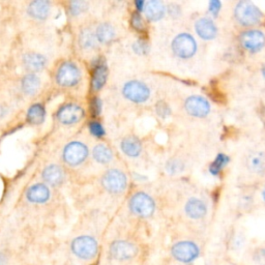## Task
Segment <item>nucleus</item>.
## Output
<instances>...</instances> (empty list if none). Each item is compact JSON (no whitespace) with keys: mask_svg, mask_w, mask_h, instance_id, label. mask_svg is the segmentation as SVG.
<instances>
[{"mask_svg":"<svg viewBox=\"0 0 265 265\" xmlns=\"http://www.w3.org/2000/svg\"><path fill=\"white\" fill-rule=\"evenodd\" d=\"M260 9L251 1H240L235 7V17L237 21L244 26L258 24L262 19Z\"/></svg>","mask_w":265,"mask_h":265,"instance_id":"f257e3e1","label":"nucleus"},{"mask_svg":"<svg viewBox=\"0 0 265 265\" xmlns=\"http://www.w3.org/2000/svg\"><path fill=\"white\" fill-rule=\"evenodd\" d=\"M131 210L139 217L147 218L154 211V202L145 193H137L135 194L130 201Z\"/></svg>","mask_w":265,"mask_h":265,"instance_id":"f03ea898","label":"nucleus"},{"mask_svg":"<svg viewBox=\"0 0 265 265\" xmlns=\"http://www.w3.org/2000/svg\"><path fill=\"white\" fill-rule=\"evenodd\" d=\"M174 53L180 58H190L197 50V45L192 35L188 33H181L174 38L172 43Z\"/></svg>","mask_w":265,"mask_h":265,"instance_id":"7ed1b4c3","label":"nucleus"},{"mask_svg":"<svg viewBox=\"0 0 265 265\" xmlns=\"http://www.w3.org/2000/svg\"><path fill=\"white\" fill-rule=\"evenodd\" d=\"M72 250L78 257L82 259H91L97 253V243L90 236H80L74 239Z\"/></svg>","mask_w":265,"mask_h":265,"instance_id":"20e7f679","label":"nucleus"},{"mask_svg":"<svg viewBox=\"0 0 265 265\" xmlns=\"http://www.w3.org/2000/svg\"><path fill=\"white\" fill-rule=\"evenodd\" d=\"M56 80L57 83L61 86H73L80 80V72L74 63L65 62L58 70Z\"/></svg>","mask_w":265,"mask_h":265,"instance_id":"39448f33","label":"nucleus"},{"mask_svg":"<svg viewBox=\"0 0 265 265\" xmlns=\"http://www.w3.org/2000/svg\"><path fill=\"white\" fill-rule=\"evenodd\" d=\"M149 89L147 86L138 81L127 82L123 87V94L132 102L142 103L149 97Z\"/></svg>","mask_w":265,"mask_h":265,"instance_id":"423d86ee","label":"nucleus"},{"mask_svg":"<svg viewBox=\"0 0 265 265\" xmlns=\"http://www.w3.org/2000/svg\"><path fill=\"white\" fill-rule=\"evenodd\" d=\"M88 154L87 147L80 142H72L68 144L63 152L64 161L71 166H77L81 164Z\"/></svg>","mask_w":265,"mask_h":265,"instance_id":"0eeeda50","label":"nucleus"},{"mask_svg":"<svg viewBox=\"0 0 265 265\" xmlns=\"http://www.w3.org/2000/svg\"><path fill=\"white\" fill-rule=\"evenodd\" d=\"M199 250L197 245L190 241H181L173 245L172 255L180 262H191L197 258Z\"/></svg>","mask_w":265,"mask_h":265,"instance_id":"6e6552de","label":"nucleus"},{"mask_svg":"<svg viewBox=\"0 0 265 265\" xmlns=\"http://www.w3.org/2000/svg\"><path fill=\"white\" fill-rule=\"evenodd\" d=\"M103 184L107 191L111 193H120L126 186V177L121 171L113 169L104 175Z\"/></svg>","mask_w":265,"mask_h":265,"instance_id":"1a4fd4ad","label":"nucleus"},{"mask_svg":"<svg viewBox=\"0 0 265 265\" xmlns=\"http://www.w3.org/2000/svg\"><path fill=\"white\" fill-rule=\"evenodd\" d=\"M84 116V111L81 107L77 105H65L57 113L59 121L63 124H74L80 121Z\"/></svg>","mask_w":265,"mask_h":265,"instance_id":"9d476101","label":"nucleus"},{"mask_svg":"<svg viewBox=\"0 0 265 265\" xmlns=\"http://www.w3.org/2000/svg\"><path fill=\"white\" fill-rule=\"evenodd\" d=\"M185 110L190 115L195 117H204L210 111L208 102L201 96H191L185 101Z\"/></svg>","mask_w":265,"mask_h":265,"instance_id":"9b49d317","label":"nucleus"},{"mask_svg":"<svg viewBox=\"0 0 265 265\" xmlns=\"http://www.w3.org/2000/svg\"><path fill=\"white\" fill-rule=\"evenodd\" d=\"M240 41L242 46L249 51H258L265 44V36L259 30L245 31L241 34Z\"/></svg>","mask_w":265,"mask_h":265,"instance_id":"f8f14e48","label":"nucleus"},{"mask_svg":"<svg viewBox=\"0 0 265 265\" xmlns=\"http://www.w3.org/2000/svg\"><path fill=\"white\" fill-rule=\"evenodd\" d=\"M111 255L118 260L131 259L137 254V248L127 241H115L110 249Z\"/></svg>","mask_w":265,"mask_h":265,"instance_id":"ddd939ff","label":"nucleus"},{"mask_svg":"<svg viewBox=\"0 0 265 265\" xmlns=\"http://www.w3.org/2000/svg\"><path fill=\"white\" fill-rule=\"evenodd\" d=\"M195 28L198 35L203 38V40H212L218 32L217 26H215L213 21H211L208 18L199 19V20L196 22Z\"/></svg>","mask_w":265,"mask_h":265,"instance_id":"4468645a","label":"nucleus"},{"mask_svg":"<svg viewBox=\"0 0 265 265\" xmlns=\"http://www.w3.org/2000/svg\"><path fill=\"white\" fill-rule=\"evenodd\" d=\"M23 62L27 70L31 72H40L46 65V58L37 53H27L23 57Z\"/></svg>","mask_w":265,"mask_h":265,"instance_id":"2eb2a0df","label":"nucleus"},{"mask_svg":"<svg viewBox=\"0 0 265 265\" xmlns=\"http://www.w3.org/2000/svg\"><path fill=\"white\" fill-rule=\"evenodd\" d=\"M49 197H50V192L47 186L42 183L34 184L27 193V198L34 203H44Z\"/></svg>","mask_w":265,"mask_h":265,"instance_id":"dca6fc26","label":"nucleus"},{"mask_svg":"<svg viewBox=\"0 0 265 265\" xmlns=\"http://www.w3.org/2000/svg\"><path fill=\"white\" fill-rule=\"evenodd\" d=\"M185 212L192 219H201L206 213V205L199 199L192 198L185 204Z\"/></svg>","mask_w":265,"mask_h":265,"instance_id":"f3484780","label":"nucleus"},{"mask_svg":"<svg viewBox=\"0 0 265 265\" xmlns=\"http://www.w3.org/2000/svg\"><path fill=\"white\" fill-rule=\"evenodd\" d=\"M145 15L151 21H158L164 17L165 6L159 0H151L145 3Z\"/></svg>","mask_w":265,"mask_h":265,"instance_id":"a211bd4d","label":"nucleus"},{"mask_svg":"<svg viewBox=\"0 0 265 265\" xmlns=\"http://www.w3.org/2000/svg\"><path fill=\"white\" fill-rule=\"evenodd\" d=\"M28 13L35 19H46L50 13V3L44 0L33 1L28 7Z\"/></svg>","mask_w":265,"mask_h":265,"instance_id":"6ab92c4d","label":"nucleus"},{"mask_svg":"<svg viewBox=\"0 0 265 265\" xmlns=\"http://www.w3.org/2000/svg\"><path fill=\"white\" fill-rule=\"evenodd\" d=\"M43 178L45 179V181L52 185L59 184L63 179V172L60 167L56 165L48 166L43 172Z\"/></svg>","mask_w":265,"mask_h":265,"instance_id":"aec40b11","label":"nucleus"},{"mask_svg":"<svg viewBox=\"0 0 265 265\" xmlns=\"http://www.w3.org/2000/svg\"><path fill=\"white\" fill-rule=\"evenodd\" d=\"M121 149L122 151L132 158L138 156L142 150V146L140 141L135 138V137H127L121 142Z\"/></svg>","mask_w":265,"mask_h":265,"instance_id":"412c9836","label":"nucleus"},{"mask_svg":"<svg viewBox=\"0 0 265 265\" xmlns=\"http://www.w3.org/2000/svg\"><path fill=\"white\" fill-rule=\"evenodd\" d=\"M248 167L252 172L263 173L265 171V153L254 152L249 158Z\"/></svg>","mask_w":265,"mask_h":265,"instance_id":"4be33fe9","label":"nucleus"},{"mask_svg":"<svg viewBox=\"0 0 265 265\" xmlns=\"http://www.w3.org/2000/svg\"><path fill=\"white\" fill-rule=\"evenodd\" d=\"M41 85V81L38 77L34 74H29L23 78L22 87L24 92L27 94H34L38 90Z\"/></svg>","mask_w":265,"mask_h":265,"instance_id":"5701e85b","label":"nucleus"},{"mask_svg":"<svg viewBox=\"0 0 265 265\" xmlns=\"http://www.w3.org/2000/svg\"><path fill=\"white\" fill-rule=\"evenodd\" d=\"M95 36L96 40L101 43H110L115 36L114 28L109 24H102L97 27Z\"/></svg>","mask_w":265,"mask_h":265,"instance_id":"b1692460","label":"nucleus"},{"mask_svg":"<svg viewBox=\"0 0 265 265\" xmlns=\"http://www.w3.org/2000/svg\"><path fill=\"white\" fill-rule=\"evenodd\" d=\"M107 75H108V71H107V67L104 64L96 66L95 71L93 73V78H92L93 89L95 90L101 89V88L104 86V84L106 83Z\"/></svg>","mask_w":265,"mask_h":265,"instance_id":"393cba45","label":"nucleus"},{"mask_svg":"<svg viewBox=\"0 0 265 265\" xmlns=\"http://www.w3.org/2000/svg\"><path fill=\"white\" fill-rule=\"evenodd\" d=\"M28 121L32 124H41L45 118V109L42 105H33L27 114Z\"/></svg>","mask_w":265,"mask_h":265,"instance_id":"a878e982","label":"nucleus"},{"mask_svg":"<svg viewBox=\"0 0 265 265\" xmlns=\"http://www.w3.org/2000/svg\"><path fill=\"white\" fill-rule=\"evenodd\" d=\"M93 158L102 164H107L112 160V152L107 146L100 144L93 148Z\"/></svg>","mask_w":265,"mask_h":265,"instance_id":"bb28decb","label":"nucleus"},{"mask_svg":"<svg viewBox=\"0 0 265 265\" xmlns=\"http://www.w3.org/2000/svg\"><path fill=\"white\" fill-rule=\"evenodd\" d=\"M81 46L85 49H92L96 45V36L90 30H84L80 36Z\"/></svg>","mask_w":265,"mask_h":265,"instance_id":"cd10ccee","label":"nucleus"},{"mask_svg":"<svg viewBox=\"0 0 265 265\" xmlns=\"http://www.w3.org/2000/svg\"><path fill=\"white\" fill-rule=\"evenodd\" d=\"M228 162H229V158H228L227 155L219 154L217 156V159H215V161L209 167L210 173L212 175H218L221 172V170L226 166V164H227Z\"/></svg>","mask_w":265,"mask_h":265,"instance_id":"c85d7f7f","label":"nucleus"},{"mask_svg":"<svg viewBox=\"0 0 265 265\" xmlns=\"http://www.w3.org/2000/svg\"><path fill=\"white\" fill-rule=\"evenodd\" d=\"M89 129H90L91 134L96 137H102L105 135V130L100 122H95V121L91 122L89 125Z\"/></svg>","mask_w":265,"mask_h":265,"instance_id":"c756f323","label":"nucleus"},{"mask_svg":"<svg viewBox=\"0 0 265 265\" xmlns=\"http://www.w3.org/2000/svg\"><path fill=\"white\" fill-rule=\"evenodd\" d=\"M86 7L85 2L82 1H74L71 3V12L73 15H78L82 13Z\"/></svg>","mask_w":265,"mask_h":265,"instance_id":"7c9ffc66","label":"nucleus"},{"mask_svg":"<svg viewBox=\"0 0 265 265\" xmlns=\"http://www.w3.org/2000/svg\"><path fill=\"white\" fill-rule=\"evenodd\" d=\"M156 111H158V114L161 116V117H167L170 113H171V110L170 108L168 107V105L165 104V103H159L158 106H156Z\"/></svg>","mask_w":265,"mask_h":265,"instance_id":"2f4dec72","label":"nucleus"},{"mask_svg":"<svg viewBox=\"0 0 265 265\" xmlns=\"http://www.w3.org/2000/svg\"><path fill=\"white\" fill-rule=\"evenodd\" d=\"M182 166H180V163L178 161H172L168 164V166H167V169H168V172L169 173H172V174H175L180 171V168Z\"/></svg>","mask_w":265,"mask_h":265,"instance_id":"473e14b6","label":"nucleus"},{"mask_svg":"<svg viewBox=\"0 0 265 265\" xmlns=\"http://www.w3.org/2000/svg\"><path fill=\"white\" fill-rule=\"evenodd\" d=\"M132 24L136 29H138V30H140V29H143V27H144L143 20H142V18L140 17L139 14H134L133 15Z\"/></svg>","mask_w":265,"mask_h":265,"instance_id":"72a5a7b5","label":"nucleus"},{"mask_svg":"<svg viewBox=\"0 0 265 265\" xmlns=\"http://www.w3.org/2000/svg\"><path fill=\"white\" fill-rule=\"evenodd\" d=\"M134 50L135 52L139 54H144L147 51V45L143 41H138L134 44Z\"/></svg>","mask_w":265,"mask_h":265,"instance_id":"f704fd0d","label":"nucleus"},{"mask_svg":"<svg viewBox=\"0 0 265 265\" xmlns=\"http://www.w3.org/2000/svg\"><path fill=\"white\" fill-rule=\"evenodd\" d=\"M221 9V2L218 1V0H212V1L209 2V12L217 15Z\"/></svg>","mask_w":265,"mask_h":265,"instance_id":"c9c22d12","label":"nucleus"},{"mask_svg":"<svg viewBox=\"0 0 265 265\" xmlns=\"http://www.w3.org/2000/svg\"><path fill=\"white\" fill-rule=\"evenodd\" d=\"M92 109L94 110V112L97 114V113H100L101 112V102L99 99H95L93 104H92Z\"/></svg>","mask_w":265,"mask_h":265,"instance_id":"e433bc0d","label":"nucleus"},{"mask_svg":"<svg viewBox=\"0 0 265 265\" xmlns=\"http://www.w3.org/2000/svg\"><path fill=\"white\" fill-rule=\"evenodd\" d=\"M144 6H145L144 1H142V0H137V1H136V7L138 8V11H142V9L144 8Z\"/></svg>","mask_w":265,"mask_h":265,"instance_id":"4c0bfd02","label":"nucleus"},{"mask_svg":"<svg viewBox=\"0 0 265 265\" xmlns=\"http://www.w3.org/2000/svg\"><path fill=\"white\" fill-rule=\"evenodd\" d=\"M4 263V258L1 254H0V265H2Z\"/></svg>","mask_w":265,"mask_h":265,"instance_id":"58836bf2","label":"nucleus"},{"mask_svg":"<svg viewBox=\"0 0 265 265\" xmlns=\"http://www.w3.org/2000/svg\"><path fill=\"white\" fill-rule=\"evenodd\" d=\"M262 74H263V77L265 78V65H264V67L262 68Z\"/></svg>","mask_w":265,"mask_h":265,"instance_id":"ea45409f","label":"nucleus"},{"mask_svg":"<svg viewBox=\"0 0 265 265\" xmlns=\"http://www.w3.org/2000/svg\"><path fill=\"white\" fill-rule=\"evenodd\" d=\"M263 197H264V199H265V190H264V192H263Z\"/></svg>","mask_w":265,"mask_h":265,"instance_id":"a19ab883","label":"nucleus"}]
</instances>
